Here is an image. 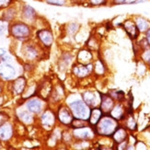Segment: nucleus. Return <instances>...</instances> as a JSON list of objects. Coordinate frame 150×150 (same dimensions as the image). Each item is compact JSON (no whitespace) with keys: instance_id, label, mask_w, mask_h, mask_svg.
<instances>
[{"instance_id":"nucleus-38","label":"nucleus","mask_w":150,"mask_h":150,"mask_svg":"<svg viewBox=\"0 0 150 150\" xmlns=\"http://www.w3.org/2000/svg\"><path fill=\"white\" fill-rule=\"evenodd\" d=\"M3 103H4V96L1 94L0 95V106H1Z\"/></svg>"},{"instance_id":"nucleus-33","label":"nucleus","mask_w":150,"mask_h":150,"mask_svg":"<svg viewBox=\"0 0 150 150\" xmlns=\"http://www.w3.org/2000/svg\"><path fill=\"white\" fill-rule=\"evenodd\" d=\"M143 58L145 61H150V50H146L143 54Z\"/></svg>"},{"instance_id":"nucleus-24","label":"nucleus","mask_w":150,"mask_h":150,"mask_svg":"<svg viewBox=\"0 0 150 150\" xmlns=\"http://www.w3.org/2000/svg\"><path fill=\"white\" fill-rule=\"evenodd\" d=\"M113 140L120 144V143H122L123 141H125L126 137H127V134L126 131L123 128H117L116 131L113 133Z\"/></svg>"},{"instance_id":"nucleus-6","label":"nucleus","mask_w":150,"mask_h":150,"mask_svg":"<svg viewBox=\"0 0 150 150\" xmlns=\"http://www.w3.org/2000/svg\"><path fill=\"white\" fill-rule=\"evenodd\" d=\"M36 38L38 42L40 43L42 47L50 48L54 43V33L51 29L49 28H41L36 31Z\"/></svg>"},{"instance_id":"nucleus-26","label":"nucleus","mask_w":150,"mask_h":150,"mask_svg":"<svg viewBox=\"0 0 150 150\" xmlns=\"http://www.w3.org/2000/svg\"><path fill=\"white\" fill-rule=\"evenodd\" d=\"M80 28V24L77 22H70L67 25L66 27V31L68 36H74L76 34V32L79 30Z\"/></svg>"},{"instance_id":"nucleus-18","label":"nucleus","mask_w":150,"mask_h":150,"mask_svg":"<svg viewBox=\"0 0 150 150\" xmlns=\"http://www.w3.org/2000/svg\"><path fill=\"white\" fill-rule=\"evenodd\" d=\"M114 106L113 100L112 99V97H110L108 95H100V110H102V112L108 113L110 112Z\"/></svg>"},{"instance_id":"nucleus-9","label":"nucleus","mask_w":150,"mask_h":150,"mask_svg":"<svg viewBox=\"0 0 150 150\" xmlns=\"http://www.w3.org/2000/svg\"><path fill=\"white\" fill-rule=\"evenodd\" d=\"M16 75V68L10 62H0V79L11 81L15 78Z\"/></svg>"},{"instance_id":"nucleus-3","label":"nucleus","mask_w":150,"mask_h":150,"mask_svg":"<svg viewBox=\"0 0 150 150\" xmlns=\"http://www.w3.org/2000/svg\"><path fill=\"white\" fill-rule=\"evenodd\" d=\"M68 107L71 110V112H72L74 118L86 120V121L88 120L89 114H90V109L87 104L84 102V100H74L69 103Z\"/></svg>"},{"instance_id":"nucleus-40","label":"nucleus","mask_w":150,"mask_h":150,"mask_svg":"<svg viewBox=\"0 0 150 150\" xmlns=\"http://www.w3.org/2000/svg\"><path fill=\"white\" fill-rule=\"evenodd\" d=\"M149 63H150V61H149Z\"/></svg>"},{"instance_id":"nucleus-20","label":"nucleus","mask_w":150,"mask_h":150,"mask_svg":"<svg viewBox=\"0 0 150 150\" xmlns=\"http://www.w3.org/2000/svg\"><path fill=\"white\" fill-rule=\"evenodd\" d=\"M102 110L100 109L94 108L92 110H90V114H89V118H88V123L90 125L95 126L97 125V122L100 120L102 117Z\"/></svg>"},{"instance_id":"nucleus-25","label":"nucleus","mask_w":150,"mask_h":150,"mask_svg":"<svg viewBox=\"0 0 150 150\" xmlns=\"http://www.w3.org/2000/svg\"><path fill=\"white\" fill-rule=\"evenodd\" d=\"M123 112H125V110H123V108L120 104H118V105L113 106L112 110L110 112V114L115 120H120L123 117Z\"/></svg>"},{"instance_id":"nucleus-37","label":"nucleus","mask_w":150,"mask_h":150,"mask_svg":"<svg viewBox=\"0 0 150 150\" xmlns=\"http://www.w3.org/2000/svg\"><path fill=\"white\" fill-rule=\"evenodd\" d=\"M76 1L77 4H83V3H87L88 0H72V2Z\"/></svg>"},{"instance_id":"nucleus-8","label":"nucleus","mask_w":150,"mask_h":150,"mask_svg":"<svg viewBox=\"0 0 150 150\" xmlns=\"http://www.w3.org/2000/svg\"><path fill=\"white\" fill-rule=\"evenodd\" d=\"M56 114V120L59 122L64 126H70L72 122L74 116L71 112V110L67 106H60L57 110Z\"/></svg>"},{"instance_id":"nucleus-2","label":"nucleus","mask_w":150,"mask_h":150,"mask_svg":"<svg viewBox=\"0 0 150 150\" xmlns=\"http://www.w3.org/2000/svg\"><path fill=\"white\" fill-rule=\"evenodd\" d=\"M118 128L117 121L112 116H103L95 125V131L101 135H112Z\"/></svg>"},{"instance_id":"nucleus-31","label":"nucleus","mask_w":150,"mask_h":150,"mask_svg":"<svg viewBox=\"0 0 150 150\" xmlns=\"http://www.w3.org/2000/svg\"><path fill=\"white\" fill-rule=\"evenodd\" d=\"M8 120H9V117L8 114H6V112H0V125L6 122H8Z\"/></svg>"},{"instance_id":"nucleus-10","label":"nucleus","mask_w":150,"mask_h":150,"mask_svg":"<svg viewBox=\"0 0 150 150\" xmlns=\"http://www.w3.org/2000/svg\"><path fill=\"white\" fill-rule=\"evenodd\" d=\"M26 88H27V79L24 76H18L15 78V79L11 80L10 89L13 95H22L25 92Z\"/></svg>"},{"instance_id":"nucleus-36","label":"nucleus","mask_w":150,"mask_h":150,"mask_svg":"<svg viewBox=\"0 0 150 150\" xmlns=\"http://www.w3.org/2000/svg\"><path fill=\"white\" fill-rule=\"evenodd\" d=\"M5 30H6V29L4 27V25L0 24V36H2L5 33Z\"/></svg>"},{"instance_id":"nucleus-4","label":"nucleus","mask_w":150,"mask_h":150,"mask_svg":"<svg viewBox=\"0 0 150 150\" xmlns=\"http://www.w3.org/2000/svg\"><path fill=\"white\" fill-rule=\"evenodd\" d=\"M30 40L24 41L25 42L22 45L21 53H22L23 58L26 61L34 62V61L38 60V58L40 57V54H41L40 46L38 45V43L32 42Z\"/></svg>"},{"instance_id":"nucleus-27","label":"nucleus","mask_w":150,"mask_h":150,"mask_svg":"<svg viewBox=\"0 0 150 150\" xmlns=\"http://www.w3.org/2000/svg\"><path fill=\"white\" fill-rule=\"evenodd\" d=\"M44 3L50 6H67L70 2V0H42Z\"/></svg>"},{"instance_id":"nucleus-22","label":"nucleus","mask_w":150,"mask_h":150,"mask_svg":"<svg viewBox=\"0 0 150 150\" xmlns=\"http://www.w3.org/2000/svg\"><path fill=\"white\" fill-rule=\"evenodd\" d=\"M72 60H73V55L72 54H71L70 53H64L63 55L60 58L59 67L61 69L66 70L69 67V64H71Z\"/></svg>"},{"instance_id":"nucleus-21","label":"nucleus","mask_w":150,"mask_h":150,"mask_svg":"<svg viewBox=\"0 0 150 150\" xmlns=\"http://www.w3.org/2000/svg\"><path fill=\"white\" fill-rule=\"evenodd\" d=\"M136 27H137L139 32H146L149 28H150V22L147 19L142 18V17H137L134 21Z\"/></svg>"},{"instance_id":"nucleus-1","label":"nucleus","mask_w":150,"mask_h":150,"mask_svg":"<svg viewBox=\"0 0 150 150\" xmlns=\"http://www.w3.org/2000/svg\"><path fill=\"white\" fill-rule=\"evenodd\" d=\"M32 26L26 23L19 18L12 21L8 25V33L10 37L18 41L30 40L32 35Z\"/></svg>"},{"instance_id":"nucleus-5","label":"nucleus","mask_w":150,"mask_h":150,"mask_svg":"<svg viewBox=\"0 0 150 150\" xmlns=\"http://www.w3.org/2000/svg\"><path fill=\"white\" fill-rule=\"evenodd\" d=\"M38 18H39V15L33 6H31L30 5L26 4V3H23L19 6L18 18L21 19V21L28 23L33 27L36 24Z\"/></svg>"},{"instance_id":"nucleus-32","label":"nucleus","mask_w":150,"mask_h":150,"mask_svg":"<svg viewBox=\"0 0 150 150\" xmlns=\"http://www.w3.org/2000/svg\"><path fill=\"white\" fill-rule=\"evenodd\" d=\"M127 126L130 128V129H132V130H134V129H135V122H134V120L133 119V117H130V118L128 119V122H127Z\"/></svg>"},{"instance_id":"nucleus-15","label":"nucleus","mask_w":150,"mask_h":150,"mask_svg":"<svg viewBox=\"0 0 150 150\" xmlns=\"http://www.w3.org/2000/svg\"><path fill=\"white\" fill-rule=\"evenodd\" d=\"M92 130L90 128H88V126H84V127H80V128H75L72 131V134L73 137L76 140H89L91 137H92Z\"/></svg>"},{"instance_id":"nucleus-16","label":"nucleus","mask_w":150,"mask_h":150,"mask_svg":"<svg viewBox=\"0 0 150 150\" xmlns=\"http://www.w3.org/2000/svg\"><path fill=\"white\" fill-rule=\"evenodd\" d=\"M122 26L126 31V33L133 39H136L138 37L139 34V30L136 27V24L134 21H131V19H127L125 22L122 24Z\"/></svg>"},{"instance_id":"nucleus-29","label":"nucleus","mask_w":150,"mask_h":150,"mask_svg":"<svg viewBox=\"0 0 150 150\" xmlns=\"http://www.w3.org/2000/svg\"><path fill=\"white\" fill-rule=\"evenodd\" d=\"M18 0H0V11L8 8L11 5L16 3Z\"/></svg>"},{"instance_id":"nucleus-7","label":"nucleus","mask_w":150,"mask_h":150,"mask_svg":"<svg viewBox=\"0 0 150 150\" xmlns=\"http://www.w3.org/2000/svg\"><path fill=\"white\" fill-rule=\"evenodd\" d=\"M18 2V1H17ZM16 3L11 5L8 8H6L3 10H1V14H0V21H4L6 23H11L12 21H16L18 18L19 15V6H16Z\"/></svg>"},{"instance_id":"nucleus-28","label":"nucleus","mask_w":150,"mask_h":150,"mask_svg":"<svg viewBox=\"0 0 150 150\" xmlns=\"http://www.w3.org/2000/svg\"><path fill=\"white\" fill-rule=\"evenodd\" d=\"M71 127L73 129L75 128H80V127H84V126H88V122L86 120H81V119H76L74 118L72 122H71Z\"/></svg>"},{"instance_id":"nucleus-19","label":"nucleus","mask_w":150,"mask_h":150,"mask_svg":"<svg viewBox=\"0 0 150 150\" xmlns=\"http://www.w3.org/2000/svg\"><path fill=\"white\" fill-rule=\"evenodd\" d=\"M84 102L87 104L88 107H94L97 104V94L93 91H86L82 95Z\"/></svg>"},{"instance_id":"nucleus-11","label":"nucleus","mask_w":150,"mask_h":150,"mask_svg":"<svg viewBox=\"0 0 150 150\" xmlns=\"http://www.w3.org/2000/svg\"><path fill=\"white\" fill-rule=\"evenodd\" d=\"M25 107L29 112L33 114H39L43 110V103L40 98H29L25 102Z\"/></svg>"},{"instance_id":"nucleus-39","label":"nucleus","mask_w":150,"mask_h":150,"mask_svg":"<svg viewBox=\"0 0 150 150\" xmlns=\"http://www.w3.org/2000/svg\"><path fill=\"white\" fill-rule=\"evenodd\" d=\"M2 92H3V87H2V85L0 84V95L2 94Z\"/></svg>"},{"instance_id":"nucleus-14","label":"nucleus","mask_w":150,"mask_h":150,"mask_svg":"<svg viewBox=\"0 0 150 150\" xmlns=\"http://www.w3.org/2000/svg\"><path fill=\"white\" fill-rule=\"evenodd\" d=\"M15 129L12 123L6 122L0 125V141L8 142L12 139L14 135Z\"/></svg>"},{"instance_id":"nucleus-35","label":"nucleus","mask_w":150,"mask_h":150,"mask_svg":"<svg viewBox=\"0 0 150 150\" xmlns=\"http://www.w3.org/2000/svg\"><path fill=\"white\" fill-rule=\"evenodd\" d=\"M6 49H4V48H0V58H1L2 56H4V55H6Z\"/></svg>"},{"instance_id":"nucleus-13","label":"nucleus","mask_w":150,"mask_h":150,"mask_svg":"<svg viewBox=\"0 0 150 150\" xmlns=\"http://www.w3.org/2000/svg\"><path fill=\"white\" fill-rule=\"evenodd\" d=\"M92 68V64H87L78 63L77 64H74L72 67V74L78 78H84L91 73Z\"/></svg>"},{"instance_id":"nucleus-12","label":"nucleus","mask_w":150,"mask_h":150,"mask_svg":"<svg viewBox=\"0 0 150 150\" xmlns=\"http://www.w3.org/2000/svg\"><path fill=\"white\" fill-rule=\"evenodd\" d=\"M40 122L42 127L50 129L55 125L56 114L51 110H45L40 117Z\"/></svg>"},{"instance_id":"nucleus-30","label":"nucleus","mask_w":150,"mask_h":150,"mask_svg":"<svg viewBox=\"0 0 150 150\" xmlns=\"http://www.w3.org/2000/svg\"><path fill=\"white\" fill-rule=\"evenodd\" d=\"M88 5L90 6H100L107 4V0H88Z\"/></svg>"},{"instance_id":"nucleus-23","label":"nucleus","mask_w":150,"mask_h":150,"mask_svg":"<svg viewBox=\"0 0 150 150\" xmlns=\"http://www.w3.org/2000/svg\"><path fill=\"white\" fill-rule=\"evenodd\" d=\"M91 58H92V54L88 50H81L77 54V61L80 64H88Z\"/></svg>"},{"instance_id":"nucleus-34","label":"nucleus","mask_w":150,"mask_h":150,"mask_svg":"<svg viewBox=\"0 0 150 150\" xmlns=\"http://www.w3.org/2000/svg\"><path fill=\"white\" fill-rule=\"evenodd\" d=\"M146 42H147V43H148V45L150 46V28L146 31Z\"/></svg>"},{"instance_id":"nucleus-17","label":"nucleus","mask_w":150,"mask_h":150,"mask_svg":"<svg viewBox=\"0 0 150 150\" xmlns=\"http://www.w3.org/2000/svg\"><path fill=\"white\" fill-rule=\"evenodd\" d=\"M34 114L31 113L27 109L19 110L17 112V117L18 121H21L24 125H32L34 122Z\"/></svg>"}]
</instances>
